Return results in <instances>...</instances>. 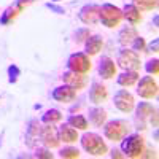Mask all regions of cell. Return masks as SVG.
Listing matches in <instances>:
<instances>
[{
	"instance_id": "21",
	"label": "cell",
	"mask_w": 159,
	"mask_h": 159,
	"mask_svg": "<svg viewBox=\"0 0 159 159\" xmlns=\"http://www.w3.org/2000/svg\"><path fill=\"white\" fill-rule=\"evenodd\" d=\"M139 78H140L139 72H135V70H124L123 73L118 75L116 81H118L119 86H123V88H130V86L137 84Z\"/></svg>"
},
{
	"instance_id": "9",
	"label": "cell",
	"mask_w": 159,
	"mask_h": 159,
	"mask_svg": "<svg viewBox=\"0 0 159 159\" xmlns=\"http://www.w3.org/2000/svg\"><path fill=\"white\" fill-rule=\"evenodd\" d=\"M137 94L142 99H153V97L157 96V83H156V80L151 75L139 78V81H137Z\"/></svg>"
},
{
	"instance_id": "12",
	"label": "cell",
	"mask_w": 159,
	"mask_h": 159,
	"mask_svg": "<svg viewBox=\"0 0 159 159\" xmlns=\"http://www.w3.org/2000/svg\"><path fill=\"white\" fill-rule=\"evenodd\" d=\"M40 142L43 143V147L46 148H57L59 147V135H57V129L54 127V124H45V127H42V134H40Z\"/></svg>"
},
{
	"instance_id": "24",
	"label": "cell",
	"mask_w": 159,
	"mask_h": 159,
	"mask_svg": "<svg viewBox=\"0 0 159 159\" xmlns=\"http://www.w3.org/2000/svg\"><path fill=\"white\" fill-rule=\"evenodd\" d=\"M62 119V113L56 108H49L43 113L42 116V123L43 124H57L59 121Z\"/></svg>"
},
{
	"instance_id": "34",
	"label": "cell",
	"mask_w": 159,
	"mask_h": 159,
	"mask_svg": "<svg viewBox=\"0 0 159 159\" xmlns=\"http://www.w3.org/2000/svg\"><path fill=\"white\" fill-rule=\"evenodd\" d=\"M46 8H49L51 11H54V13H57V15H65V10H64L62 7L56 5L54 2H49V3H46Z\"/></svg>"
},
{
	"instance_id": "22",
	"label": "cell",
	"mask_w": 159,
	"mask_h": 159,
	"mask_svg": "<svg viewBox=\"0 0 159 159\" xmlns=\"http://www.w3.org/2000/svg\"><path fill=\"white\" fill-rule=\"evenodd\" d=\"M137 29L134 27V25H126V27H123L121 30H119L118 34V42L121 46H129L132 42H134V38L137 37Z\"/></svg>"
},
{
	"instance_id": "10",
	"label": "cell",
	"mask_w": 159,
	"mask_h": 159,
	"mask_svg": "<svg viewBox=\"0 0 159 159\" xmlns=\"http://www.w3.org/2000/svg\"><path fill=\"white\" fill-rule=\"evenodd\" d=\"M40 134H42V124L38 123V119H30L27 127H25V135L24 142L29 148H37L40 142Z\"/></svg>"
},
{
	"instance_id": "28",
	"label": "cell",
	"mask_w": 159,
	"mask_h": 159,
	"mask_svg": "<svg viewBox=\"0 0 159 159\" xmlns=\"http://www.w3.org/2000/svg\"><path fill=\"white\" fill-rule=\"evenodd\" d=\"M7 73H8V81L13 84V83H16V81H18V78L21 76V69L18 67L16 64H11V65H8Z\"/></svg>"
},
{
	"instance_id": "1",
	"label": "cell",
	"mask_w": 159,
	"mask_h": 159,
	"mask_svg": "<svg viewBox=\"0 0 159 159\" xmlns=\"http://www.w3.org/2000/svg\"><path fill=\"white\" fill-rule=\"evenodd\" d=\"M80 142H81V148L91 156H103L108 151L105 140L96 132H84L80 137Z\"/></svg>"
},
{
	"instance_id": "37",
	"label": "cell",
	"mask_w": 159,
	"mask_h": 159,
	"mask_svg": "<svg viewBox=\"0 0 159 159\" xmlns=\"http://www.w3.org/2000/svg\"><path fill=\"white\" fill-rule=\"evenodd\" d=\"M110 156H111L113 159H115V157H116V159H123V157H126V156H124V153H123L121 150H116V148H113V150H111Z\"/></svg>"
},
{
	"instance_id": "13",
	"label": "cell",
	"mask_w": 159,
	"mask_h": 159,
	"mask_svg": "<svg viewBox=\"0 0 159 159\" xmlns=\"http://www.w3.org/2000/svg\"><path fill=\"white\" fill-rule=\"evenodd\" d=\"M52 99L56 102H61V103H69V102H73L76 99V89L69 86V84H62V86H57L52 89Z\"/></svg>"
},
{
	"instance_id": "40",
	"label": "cell",
	"mask_w": 159,
	"mask_h": 159,
	"mask_svg": "<svg viewBox=\"0 0 159 159\" xmlns=\"http://www.w3.org/2000/svg\"><path fill=\"white\" fill-rule=\"evenodd\" d=\"M0 145H2V137H0Z\"/></svg>"
},
{
	"instance_id": "2",
	"label": "cell",
	"mask_w": 159,
	"mask_h": 159,
	"mask_svg": "<svg viewBox=\"0 0 159 159\" xmlns=\"http://www.w3.org/2000/svg\"><path fill=\"white\" fill-rule=\"evenodd\" d=\"M130 124L126 119H111L103 124V135L111 142H121L127 134H130Z\"/></svg>"
},
{
	"instance_id": "25",
	"label": "cell",
	"mask_w": 159,
	"mask_h": 159,
	"mask_svg": "<svg viewBox=\"0 0 159 159\" xmlns=\"http://www.w3.org/2000/svg\"><path fill=\"white\" fill-rule=\"evenodd\" d=\"M67 123L72 127H75L76 130H86L88 129V119L83 115H70Z\"/></svg>"
},
{
	"instance_id": "20",
	"label": "cell",
	"mask_w": 159,
	"mask_h": 159,
	"mask_svg": "<svg viewBox=\"0 0 159 159\" xmlns=\"http://www.w3.org/2000/svg\"><path fill=\"white\" fill-rule=\"evenodd\" d=\"M123 18L130 24V25H137L142 21V15H140V10L134 5V3H127L123 8Z\"/></svg>"
},
{
	"instance_id": "17",
	"label": "cell",
	"mask_w": 159,
	"mask_h": 159,
	"mask_svg": "<svg viewBox=\"0 0 159 159\" xmlns=\"http://www.w3.org/2000/svg\"><path fill=\"white\" fill-rule=\"evenodd\" d=\"M57 135H59V140L64 142V143H75V142L80 139L76 129L72 127L69 123H65V124L59 126V129H57Z\"/></svg>"
},
{
	"instance_id": "32",
	"label": "cell",
	"mask_w": 159,
	"mask_h": 159,
	"mask_svg": "<svg viewBox=\"0 0 159 159\" xmlns=\"http://www.w3.org/2000/svg\"><path fill=\"white\" fill-rule=\"evenodd\" d=\"M132 49H134L135 52H145V46H147V42H145V38L143 37H135L134 38V42L130 43Z\"/></svg>"
},
{
	"instance_id": "8",
	"label": "cell",
	"mask_w": 159,
	"mask_h": 159,
	"mask_svg": "<svg viewBox=\"0 0 159 159\" xmlns=\"http://www.w3.org/2000/svg\"><path fill=\"white\" fill-rule=\"evenodd\" d=\"M113 103H115V107L119 111L130 113L132 110H134V107H135V99L127 89H119L115 94V97H113Z\"/></svg>"
},
{
	"instance_id": "36",
	"label": "cell",
	"mask_w": 159,
	"mask_h": 159,
	"mask_svg": "<svg viewBox=\"0 0 159 159\" xmlns=\"http://www.w3.org/2000/svg\"><path fill=\"white\" fill-rule=\"evenodd\" d=\"M34 2H35V0H16V7H19L21 10H24L27 5H30Z\"/></svg>"
},
{
	"instance_id": "23",
	"label": "cell",
	"mask_w": 159,
	"mask_h": 159,
	"mask_svg": "<svg viewBox=\"0 0 159 159\" xmlns=\"http://www.w3.org/2000/svg\"><path fill=\"white\" fill-rule=\"evenodd\" d=\"M22 10L19 8V7H8V8H5V11L2 13V15H0V24H2V25H8L10 22H13V21H15L16 18H18V15H19V13H21Z\"/></svg>"
},
{
	"instance_id": "19",
	"label": "cell",
	"mask_w": 159,
	"mask_h": 159,
	"mask_svg": "<svg viewBox=\"0 0 159 159\" xmlns=\"http://www.w3.org/2000/svg\"><path fill=\"white\" fill-rule=\"evenodd\" d=\"M103 46V38L100 35H89L84 42V51L88 56H94L102 49Z\"/></svg>"
},
{
	"instance_id": "30",
	"label": "cell",
	"mask_w": 159,
	"mask_h": 159,
	"mask_svg": "<svg viewBox=\"0 0 159 159\" xmlns=\"http://www.w3.org/2000/svg\"><path fill=\"white\" fill-rule=\"evenodd\" d=\"M52 154L51 153V150L49 148H46V147H42V148H35V153H34V157H37V159H52Z\"/></svg>"
},
{
	"instance_id": "16",
	"label": "cell",
	"mask_w": 159,
	"mask_h": 159,
	"mask_svg": "<svg viewBox=\"0 0 159 159\" xmlns=\"http://www.w3.org/2000/svg\"><path fill=\"white\" fill-rule=\"evenodd\" d=\"M108 97V91L102 83L99 81H92L91 83V88H89V100L96 105H100L107 100Z\"/></svg>"
},
{
	"instance_id": "26",
	"label": "cell",
	"mask_w": 159,
	"mask_h": 159,
	"mask_svg": "<svg viewBox=\"0 0 159 159\" xmlns=\"http://www.w3.org/2000/svg\"><path fill=\"white\" fill-rule=\"evenodd\" d=\"M134 5L140 11H151L157 8V0H134Z\"/></svg>"
},
{
	"instance_id": "11",
	"label": "cell",
	"mask_w": 159,
	"mask_h": 159,
	"mask_svg": "<svg viewBox=\"0 0 159 159\" xmlns=\"http://www.w3.org/2000/svg\"><path fill=\"white\" fill-rule=\"evenodd\" d=\"M99 11H100V5L86 3L84 7H81V10H80L78 18L86 25H94V24L99 22Z\"/></svg>"
},
{
	"instance_id": "35",
	"label": "cell",
	"mask_w": 159,
	"mask_h": 159,
	"mask_svg": "<svg viewBox=\"0 0 159 159\" xmlns=\"http://www.w3.org/2000/svg\"><path fill=\"white\" fill-rule=\"evenodd\" d=\"M140 157H157V153H156L154 150H147V148H143Z\"/></svg>"
},
{
	"instance_id": "38",
	"label": "cell",
	"mask_w": 159,
	"mask_h": 159,
	"mask_svg": "<svg viewBox=\"0 0 159 159\" xmlns=\"http://www.w3.org/2000/svg\"><path fill=\"white\" fill-rule=\"evenodd\" d=\"M157 21H159V16L156 15V16H154V19H153V24H154V29H157Z\"/></svg>"
},
{
	"instance_id": "6",
	"label": "cell",
	"mask_w": 159,
	"mask_h": 159,
	"mask_svg": "<svg viewBox=\"0 0 159 159\" xmlns=\"http://www.w3.org/2000/svg\"><path fill=\"white\" fill-rule=\"evenodd\" d=\"M134 108H135V115H134L135 129H139V130L147 129V124L150 123V119H151L153 113L156 111V108L148 102H140Z\"/></svg>"
},
{
	"instance_id": "4",
	"label": "cell",
	"mask_w": 159,
	"mask_h": 159,
	"mask_svg": "<svg viewBox=\"0 0 159 159\" xmlns=\"http://www.w3.org/2000/svg\"><path fill=\"white\" fill-rule=\"evenodd\" d=\"M99 21L105 25V27L113 29V27H116V25L121 24V21H123V10L111 5V3H103V5H100Z\"/></svg>"
},
{
	"instance_id": "5",
	"label": "cell",
	"mask_w": 159,
	"mask_h": 159,
	"mask_svg": "<svg viewBox=\"0 0 159 159\" xmlns=\"http://www.w3.org/2000/svg\"><path fill=\"white\" fill-rule=\"evenodd\" d=\"M116 64L123 70H135V72H139L140 67H142L139 52H135L134 49H129V48H123L118 52Z\"/></svg>"
},
{
	"instance_id": "18",
	"label": "cell",
	"mask_w": 159,
	"mask_h": 159,
	"mask_svg": "<svg viewBox=\"0 0 159 159\" xmlns=\"http://www.w3.org/2000/svg\"><path fill=\"white\" fill-rule=\"evenodd\" d=\"M88 118L89 123L96 127H102L105 123H107V111H105L102 107H92L88 111Z\"/></svg>"
},
{
	"instance_id": "14",
	"label": "cell",
	"mask_w": 159,
	"mask_h": 159,
	"mask_svg": "<svg viewBox=\"0 0 159 159\" xmlns=\"http://www.w3.org/2000/svg\"><path fill=\"white\" fill-rule=\"evenodd\" d=\"M62 81L65 84H69L72 88H75L76 91L78 89H83L86 84H88V76L86 73H78V72H72V70H67L62 73Z\"/></svg>"
},
{
	"instance_id": "39",
	"label": "cell",
	"mask_w": 159,
	"mask_h": 159,
	"mask_svg": "<svg viewBox=\"0 0 159 159\" xmlns=\"http://www.w3.org/2000/svg\"><path fill=\"white\" fill-rule=\"evenodd\" d=\"M52 2H54V3H56V2H61V0H52Z\"/></svg>"
},
{
	"instance_id": "27",
	"label": "cell",
	"mask_w": 159,
	"mask_h": 159,
	"mask_svg": "<svg viewBox=\"0 0 159 159\" xmlns=\"http://www.w3.org/2000/svg\"><path fill=\"white\" fill-rule=\"evenodd\" d=\"M59 157L62 159H76L80 157V151L73 147H64L59 150Z\"/></svg>"
},
{
	"instance_id": "33",
	"label": "cell",
	"mask_w": 159,
	"mask_h": 159,
	"mask_svg": "<svg viewBox=\"0 0 159 159\" xmlns=\"http://www.w3.org/2000/svg\"><path fill=\"white\" fill-rule=\"evenodd\" d=\"M157 51H159V40L157 38H154L150 45L145 46V52H157Z\"/></svg>"
},
{
	"instance_id": "29",
	"label": "cell",
	"mask_w": 159,
	"mask_h": 159,
	"mask_svg": "<svg viewBox=\"0 0 159 159\" xmlns=\"http://www.w3.org/2000/svg\"><path fill=\"white\" fill-rule=\"evenodd\" d=\"M91 35V30L88 29V27H81V29H78L76 32H75V35H73V42L75 43H83V42H86V38Z\"/></svg>"
},
{
	"instance_id": "15",
	"label": "cell",
	"mask_w": 159,
	"mask_h": 159,
	"mask_svg": "<svg viewBox=\"0 0 159 159\" xmlns=\"http://www.w3.org/2000/svg\"><path fill=\"white\" fill-rule=\"evenodd\" d=\"M97 73L99 76H102L103 80H111L115 75H116V64L111 57L108 56H103L100 61H99V65H97Z\"/></svg>"
},
{
	"instance_id": "31",
	"label": "cell",
	"mask_w": 159,
	"mask_h": 159,
	"mask_svg": "<svg viewBox=\"0 0 159 159\" xmlns=\"http://www.w3.org/2000/svg\"><path fill=\"white\" fill-rule=\"evenodd\" d=\"M145 69H147L148 75L156 76V75L159 73V61H157L156 57H154V59H150L147 64H145Z\"/></svg>"
},
{
	"instance_id": "3",
	"label": "cell",
	"mask_w": 159,
	"mask_h": 159,
	"mask_svg": "<svg viewBox=\"0 0 159 159\" xmlns=\"http://www.w3.org/2000/svg\"><path fill=\"white\" fill-rule=\"evenodd\" d=\"M145 148V140L140 134H127L121 140V151L126 157L135 159L142 156V151Z\"/></svg>"
},
{
	"instance_id": "7",
	"label": "cell",
	"mask_w": 159,
	"mask_h": 159,
	"mask_svg": "<svg viewBox=\"0 0 159 159\" xmlns=\"http://www.w3.org/2000/svg\"><path fill=\"white\" fill-rule=\"evenodd\" d=\"M67 69L78 73H88L91 70V61L86 52H73L67 59Z\"/></svg>"
}]
</instances>
